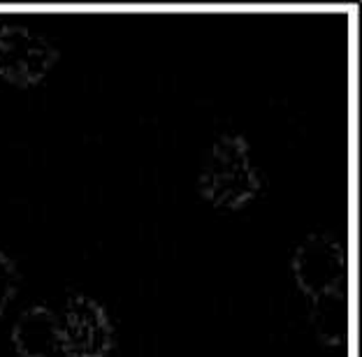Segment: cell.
<instances>
[{
  "mask_svg": "<svg viewBox=\"0 0 362 357\" xmlns=\"http://www.w3.org/2000/svg\"><path fill=\"white\" fill-rule=\"evenodd\" d=\"M12 346L19 357H52L61 348L59 315L45 304L30 306L14 322Z\"/></svg>",
  "mask_w": 362,
  "mask_h": 357,
  "instance_id": "5b68a950",
  "label": "cell"
},
{
  "mask_svg": "<svg viewBox=\"0 0 362 357\" xmlns=\"http://www.w3.org/2000/svg\"><path fill=\"white\" fill-rule=\"evenodd\" d=\"M197 190L214 209L237 211L256 200L262 190V174L253 160V148L242 135H218L204 156Z\"/></svg>",
  "mask_w": 362,
  "mask_h": 357,
  "instance_id": "6da1fadb",
  "label": "cell"
},
{
  "mask_svg": "<svg viewBox=\"0 0 362 357\" xmlns=\"http://www.w3.org/2000/svg\"><path fill=\"white\" fill-rule=\"evenodd\" d=\"M61 348L70 357H107L114 348V325L93 297L75 295L59 318Z\"/></svg>",
  "mask_w": 362,
  "mask_h": 357,
  "instance_id": "277c9868",
  "label": "cell"
},
{
  "mask_svg": "<svg viewBox=\"0 0 362 357\" xmlns=\"http://www.w3.org/2000/svg\"><path fill=\"white\" fill-rule=\"evenodd\" d=\"M59 61V49L26 23L0 26V77L19 88L40 84Z\"/></svg>",
  "mask_w": 362,
  "mask_h": 357,
  "instance_id": "7a4b0ae2",
  "label": "cell"
},
{
  "mask_svg": "<svg viewBox=\"0 0 362 357\" xmlns=\"http://www.w3.org/2000/svg\"><path fill=\"white\" fill-rule=\"evenodd\" d=\"M311 327L323 346H344L349 339V295L346 286L327 290L311 300Z\"/></svg>",
  "mask_w": 362,
  "mask_h": 357,
  "instance_id": "8992f818",
  "label": "cell"
},
{
  "mask_svg": "<svg viewBox=\"0 0 362 357\" xmlns=\"http://www.w3.org/2000/svg\"><path fill=\"white\" fill-rule=\"evenodd\" d=\"M52 357H70V355H68V353H65V351H63V348H59V351H56V353H54Z\"/></svg>",
  "mask_w": 362,
  "mask_h": 357,
  "instance_id": "ba28073f",
  "label": "cell"
},
{
  "mask_svg": "<svg viewBox=\"0 0 362 357\" xmlns=\"http://www.w3.org/2000/svg\"><path fill=\"white\" fill-rule=\"evenodd\" d=\"M19 283H21V274L16 262L7 253L0 251V315L5 313V309L10 306L16 293H19Z\"/></svg>",
  "mask_w": 362,
  "mask_h": 357,
  "instance_id": "52a82bcc",
  "label": "cell"
},
{
  "mask_svg": "<svg viewBox=\"0 0 362 357\" xmlns=\"http://www.w3.org/2000/svg\"><path fill=\"white\" fill-rule=\"evenodd\" d=\"M295 283L309 300L346 286V248L327 232H311L293 253Z\"/></svg>",
  "mask_w": 362,
  "mask_h": 357,
  "instance_id": "3957f363",
  "label": "cell"
}]
</instances>
